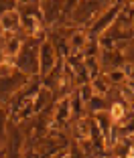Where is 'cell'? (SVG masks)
Segmentation results:
<instances>
[{
    "label": "cell",
    "mask_w": 134,
    "mask_h": 158,
    "mask_svg": "<svg viewBox=\"0 0 134 158\" xmlns=\"http://www.w3.org/2000/svg\"><path fill=\"white\" fill-rule=\"evenodd\" d=\"M88 106L92 107V112L97 114V112H108V102L104 95H92V99L88 102Z\"/></svg>",
    "instance_id": "obj_7"
},
{
    "label": "cell",
    "mask_w": 134,
    "mask_h": 158,
    "mask_svg": "<svg viewBox=\"0 0 134 158\" xmlns=\"http://www.w3.org/2000/svg\"><path fill=\"white\" fill-rule=\"evenodd\" d=\"M41 43L37 37H28L23 41V47L14 59V65L20 73L28 75V77H39V45Z\"/></svg>",
    "instance_id": "obj_1"
},
{
    "label": "cell",
    "mask_w": 134,
    "mask_h": 158,
    "mask_svg": "<svg viewBox=\"0 0 134 158\" xmlns=\"http://www.w3.org/2000/svg\"><path fill=\"white\" fill-rule=\"evenodd\" d=\"M57 63H59V57H57V51H55V47H53V43L43 41L39 45V75L45 77Z\"/></svg>",
    "instance_id": "obj_3"
},
{
    "label": "cell",
    "mask_w": 134,
    "mask_h": 158,
    "mask_svg": "<svg viewBox=\"0 0 134 158\" xmlns=\"http://www.w3.org/2000/svg\"><path fill=\"white\" fill-rule=\"evenodd\" d=\"M6 126H8V114H6V107L0 106V138H4Z\"/></svg>",
    "instance_id": "obj_8"
},
{
    "label": "cell",
    "mask_w": 134,
    "mask_h": 158,
    "mask_svg": "<svg viewBox=\"0 0 134 158\" xmlns=\"http://www.w3.org/2000/svg\"><path fill=\"white\" fill-rule=\"evenodd\" d=\"M128 114V107L124 106L122 102H114L110 107H108V116H110V122L114 126H118L122 120H124V116Z\"/></svg>",
    "instance_id": "obj_5"
},
{
    "label": "cell",
    "mask_w": 134,
    "mask_h": 158,
    "mask_svg": "<svg viewBox=\"0 0 134 158\" xmlns=\"http://www.w3.org/2000/svg\"><path fill=\"white\" fill-rule=\"evenodd\" d=\"M120 8H122L120 4H112V6H108V8L104 10V12L100 14L96 20H93V24H92V33H88V37L97 39L100 35L106 33L108 28L114 24V20L118 19V14H120Z\"/></svg>",
    "instance_id": "obj_2"
},
{
    "label": "cell",
    "mask_w": 134,
    "mask_h": 158,
    "mask_svg": "<svg viewBox=\"0 0 134 158\" xmlns=\"http://www.w3.org/2000/svg\"><path fill=\"white\" fill-rule=\"evenodd\" d=\"M73 116L71 114V106H69V95H63L59 103H57V110H55V122H67L69 118Z\"/></svg>",
    "instance_id": "obj_6"
},
{
    "label": "cell",
    "mask_w": 134,
    "mask_h": 158,
    "mask_svg": "<svg viewBox=\"0 0 134 158\" xmlns=\"http://www.w3.org/2000/svg\"><path fill=\"white\" fill-rule=\"evenodd\" d=\"M4 33H6V31H4V27H2V24H0V39L4 37Z\"/></svg>",
    "instance_id": "obj_9"
},
{
    "label": "cell",
    "mask_w": 134,
    "mask_h": 158,
    "mask_svg": "<svg viewBox=\"0 0 134 158\" xmlns=\"http://www.w3.org/2000/svg\"><path fill=\"white\" fill-rule=\"evenodd\" d=\"M0 24L4 27L6 33L19 35L20 33V14L16 10H6V12L0 14Z\"/></svg>",
    "instance_id": "obj_4"
}]
</instances>
